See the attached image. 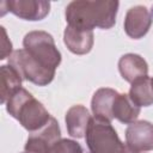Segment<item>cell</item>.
I'll list each match as a JSON object with an SVG mask.
<instances>
[{"label":"cell","mask_w":153,"mask_h":153,"mask_svg":"<svg viewBox=\"0 0 153 153\" xmlns=\"http://www.w3.org/2000/svg\"><path fill=\"white\" fill-rule=\"evenodd\" d=\"M25 153H26V152H25Z\"/></svg>","instance_id":"21"},{"label":"cell","mask_w":153,"mask_h":153,"mask_svg":"<svg viewBox=\"0 0 153 153\" xmlns=\"http://www.w3.org/2000/svg\"><path fill=\"white\" fill-rule=\"evenodd\" d=\"M118 6L116 0H75L66 6L65 18L67 25L78 30H108L116 23Z\"/></svg>","instance_id":"1"},{"label":"cell","mask_w":153,"mask_h":153,"mask_svg":"<svg viewBox=\"0 0 153 153\" xmlns=\"http://www.w3.org/2000/svg\"><path fill=\"white\" fill-rule=\"evenodd\" d=\"M153 23V5L151 7L143 5H136L130 7L124 17L123 27L133 39H140L147 35Z\"/></svg>","instance_id":"7"},{"label":"cell","mask_w":153,"mask_h":153,"mask_svg":"<svg viewBox=\"0 0 153 153\" xmlns=\"http://www.w3.org/2000/svg\"><path fill=\"white\" fill-rule=\"evenodd\" d=\"M0 79H1V99H0V102H1V104H6V102L19 88H22L23 78L11 65H2L0 67Z\"/></svg>","instance_id":"15"},{"label":"cell","mask_w":153,"mask_h":153,"mask_svg":"<svg viewBox=\"0 0 153 153\" xmlns=\"http://www.w3.org/2000/svg\"><path fill=\"white\" fill-rule=\"evenodd\" d=\"M5 105L8 115L31 133L44 127L51 117L44 105L24 87L19 88Z\"/></svg>","instance_id":"2"},{"label":"cell","mask_w":153,"mask_h":153,"mask_svg":"<svg viewBox=\"0 0 153 153\" xmlns=\"http://www.w3.org/2000/svg\"><path fill=\"white\" fill-rule=\"evenodd\" d=\"M118 71L121 76L128 81L134 82L137 79L145 78L148 74V65L146 60L139 54L128 53L120 57L118 60Z\"/></svg>","instance_id":"11"},{"label":"cell","mask_w":153,"mask_h":153,"mask_svg":"<svg viewBox=\"0 0 153 153\" xmlns=\"http://www.w3.org/2000/svg\"><path fill=\"white\" fill-rule=\"evenodd\" d=\"M152 79H153V78H152Z\"/></svg>","instance_id":"20"},{"label":"cell","mask_w":153,"mask_h":153,"mask_svg":"<svg viewBox=\"0 0 153 153\" xmlns=\"http://www.w3.org/2000/svg\"><path fill=\"white\" fill-rule=\"evenodd\" d=\"M112 115L114 118L118 120L121 123L130 124L137 120L140 115V108L131 102L128 94L118 93L115 99Z\"/></svg>","instance_id":"16"},{"label":"cell","mask_w":153,"mask_h":153,"mask_svg":"<svg viewBox=\"0 0 153 153\" xmlns=\"http://www.w3.org/2000/svg\"><path fill=\"white\" fill-rule=\"evenodd\" d=\"M51 153H84V149L79 142L72 139H61L53 147Z\"/></svg>","instance_id":"17"},{"label":"cell","mask_w":153,"mask_h":153,"mask_svg":"<svg viewBox=\"0 0 153 153\" xmlns=\"http://www.w3.org/2000/svg\"><path fill=\"white\" fill-rule=\"evenodd\" d=\"M90 121H91V115L88 110L81 104L71 106L65 116L67 131L72 137L75 139L85 137Z\"/></svg>","instance_id":"12"},{"label":"cell","mask_w":153,"mask_h":153,"mask_svg":"<svg viewBox=\"0 0 153 153\" xmlns=\"http://www.w3.org/2000/svg\"><path fill=\"white\" fill-rule=\"evenodd\" d=\"M63 43L67 49L75 55L88 54L94 43L93 31L78 30L67 25L63 31Z\"/></svg>","instance_id":"10"},{"label":"cell","mask_w":153,"mask_h":153,"mask_svg":"<svg viewBox=\"0 0 153 153\" xmlns=\"http://www.w3.org/2000/svg\"><path fill=\"white\" fill-rule=\"evenodd\" d=\"M120 92L110 87L98 88L91 99V110L94 116L104 118L109 122L114 120L112 109L115 104V99Z\"/></svg>","instance_id":"13"},{"label":"cell","mask_w":153,"mask_h":153,"mask_svg":"<svg viewBox=\"0 0 153 153\" xmlns=\"http://www.w3.org/2000/svg\"><path fill=\"white\" fill-rule=\"evenodd\" d=\"M8 65H11L23 78V80L30 81L37 86L49 85L55 76V71L48 69L37 62L29 53L23 48L14 50L8 57Z\"/></svg>","instance_id":"5"},{"label":"cell","mask_w":153,"mask_h":153,"mask_svg":"<svg viewBox=\"0 0 153 153\" xmlns=\"http://www.w3.org/2000/svg\"><path fill=\"white\" fill-rule=\"evenodd\" d=\"M131 102L139 108L153 104V79L148 75L131 82L128 93Z\"/></svg>","instance_id":"14"},{"label":"cell","mask_w":153,"mask_h":153,"mask_svg":"<svg viewBox=\"0 0 153 153\" xmlns=\"http://www.w3.org/2000/svg\"><path fill=\"white\" fill-rule=\"evenodd\" d=\"M85 140L90 153H127L111 122L97 116L91 117Z\"/></svg>","instance_id":"3"},{"label":"cell","mask_w":153,"mask_h":153,"mask_svg":"<svg viewBox=\"0 0 153 153\" xmlns=\"http://www.w3.org/2000/svg\"><path fill=\"white\" fill-rule=\"evenodd\" d=\"M23 48L48 69L56 72V68L61 63V53L56 48L54 37L47 31L35 30L27 32L23 38Z\"/></svg>","instance_id":"4"},{"label":"cell","mask_w":153,"mask_h":153,"mask_svg":"<svg viewBox=\"0 0 153 153\" xmlns=\"http://www.w3.org/2000/svg\"><path fill=\"white\" fill-rule=\"evenodd\" d=\"M0 29H1V56H0V60H5L13 54V49H12L13 47H12V42L10 41V38L7 36L5 27L1 26Z\"/></svg>","instance_id":"18"},{"label":"cell","mask_w":153,"mask_h":153,"mask_svg":"<svg viewBox=\"0 0 153 153\" xmlns=\"http://www.w3.org/2000/svg\"><path fill=\"white\" fill-rule=\"evenodd\" d=\"M60 140L61 129L59 122L51 116L44 127L29 135L24 149L26 153H51L53 147Z\"/></svg>","instance_id":"6"},{"label":"cell","mask_w":153,"mask_h":153,"mask_svg":"<svg viewBox=\"0 0 153 153\" xmlns=\"http://www.w3.org/2000/svg\"><path fill=\"white\" fill-rule=\"evenodd\" d=\"M126 143L130 152H147L153 149V123L135 121L126 129Z\"/></svg>","instance_id":"8"},{"label":"cell","mask_w":153,"mask_h":153,"mask_svg":"<svg viewBox=\"0 0 153 153\" xmlns=\"http://www.w3.org/2000/svg\"><path fill=\"white\" fill-rule=\"evenodd\" d=\"M7 11L29 22L44 19L50 11V2L45 0H10L5 1Z\"/></svg>","instance_id":"9"},{"label":"cell","mask_w":153,"mask_h":153,"mask_svg":"<svg viewBox=\"0 0 153 153\" xmlns=\"http://www.w3.org/2000/svg\"><path fill=\"white\" fill-rule=\"evenodd\" d=\"M130 153H140V152H130Z\"/></svg>","instance_id":"19"}]
</instances>
